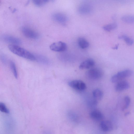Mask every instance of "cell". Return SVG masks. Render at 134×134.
<instances>
[{"instance_id":"9","label":"cell","mask_w":134,"mask_h":134,"mask_svg":"<svg viewBox=\"0 0 134 134\" xmlns=\"http://www.w3.org/2000/svg\"><path fill=\"white\" fill-rule=\"evenodd\" d=\"M95 64V62L93 60L89 58L81 62L79 65V68L81 69H89L93 66Z\"/></svg>"},{"instance_id":"6","label":"cell","mask_w":134,"mask_h":134,"mask_svg":"<svg viewBox=\"0 0 134 134\" xmlns=\"http://www.w3.org/2000/svg\"><path fill=\"white\" fill-rule=\"evenodd\" d=\"M50 49L53 51L62 52L65 51L67 48L66 44L62 41H58L52 44L50 46Z\"/></svg>"},{"instance_id":"23","label":"cell","mask_w":134,"mask_h":134,"mask_svg":"<svg viewBox=\"0 0 134 134\" xmlns=\"http://www.w3.org/2000/svg\"><path fill=\"white\" fill-rule=\"evenodd\" d=\"M0 59L2 62L4 63L6 62V59L4 55H2L0 56Z\"/></svg>"},{"instance_id":"3","label":"cell","mask_w":134,"mask_h":134,"mask_svg":"<svg viewBox=\"0 0 134 134\" xmlns=\"http://www.w3.org/2000/svg\"><path fill=\"white\" fill-rule=\"evenodd\" d=\"M103 74V71L100 69L94 68L87 71L86 73V76L91 80H97L100 78Z\"/></svg>"},{"instance_id":"24","label":"cell","mask_w":134,"mask_h":134,"mask_svg":"<svg viewBox=\"0 0 134 134\" xmlns=\"http://www.w3.org/2000/svg\"><path fill=\"white\" fill-rule=\"evenodd\" d=\"M118 45L116 46H115L113 48V49H117L118 48Z\"/></svg>"},{"instance_id":"8","label":"cell","mask_w":134,"mask_h":134,"mask_svg":"<svg viewBox=\"0 0 134 134\" xmlns=\"http://www.w3.org/2000/svg\"><path fill=\"white\" fill-rule=\"evenodd\" d=\"M2 38L4 41L11 43L12 44L18 45L21 44V42L19 38L11 36L4 35L2 36Z\"/></svg>"},{"instance_id":"7","label":"cell","mask_w":134,"mask_h":134,"mask_svg":"<svg viewBox=\"0 0 134 134\" xmlns=\"http://www.w3.org/2000/svg\"><path fill=\"white\" fill-rule=\"evenodd\" d=\"M92 10V6L90 4L86 3L81 4L78 8L79 13L82 14H88L90 13Z\"/></svg>"},{"instance_id":"10","label":"cell","mask_w":134,"mask_h":134,"mask_svg":"<svg viewBox=\"0 0 134 134\" xmlns=\"http://www.w3.org/2000/svg\"><path fill=\"white\" fill-rule=\"evenodd\" d=\"M130 87V84L127 81L125 80L121 81L116 84L115 89L116 91L119 92L128 89Z\"/></svg>"},{"instance_id":"16","label":"cell","mask_w":134,"mask_h":134,"mask_svg":"<svg viewBox=\"0 0 134 134\" xmlns=\"http://www.w3.org/2000/svg\"><path fill=\"white\" fill-rule=\"evenodd\" d=\"M122 20L124 22L127 23H132L134 22V18L133 15H126L122 16Z\"/></svg>"},{"instance_id":"14","label":"cell","mask_w":134,"mask_h":134,"mask_svg":"<svg viewBox=\"0 0 134 134\" xmlns=\"http://www.w3.org/2000/svg\"><path fill=\"white\" fill-rule=\"evenodd\" d=\"M92 94L94 99L97 102L101 99L103 95L102 91L98 89L94 90L93 91Z\"/></svg>"},{"instance_id":"18","label":"cell","mask_w":134,"mask_h":134,"mask_svg":"<svg viewBox=\"0 0 134 134\" xmlns=\"http://www.w3.org/2000/svg\"><path fill=\"white\" fill-rule=\"evenodd\" d=\"M119 38L124 40L126 43L129 45H132L133 43V40L132 39L125 35L120 36L119 37Z\"/></svg>"},{"instance_id":"13","label":"cell","mask_w":134,"mask_h":134,"mask_svg":"<svg viewBox=\"0 0 134 134\" xmlns=\"http://www.w3.org/2000/svg\"><path fill=\"white\" fill-rule=\"evenodd\" d=\"M90 117L96 121H99L102 120L103 117L102 113L98 110H94L90 113Z\"/></svg>"},{"instance_id":"5","label":"cell","mask_w":134,"mask_h":134,"mask_svg":"<svg viewBox=\"0 0 134 134\" xmlns=\"http://www.w3.org/2000/svg\"><path fill=\"white\" fill-rule=\"evenodd\" d=\"M21 31L23 35L27 38L35 39L39 37L38 34L29 27H24L22 28Z\"/></svg>"},{"instance_id":"22","label":"cell","mask_w":134,"mask_h":134,"mask_svg":"<svg viewBox=\"0 0 134 134\" xmlns=\"http://www.w3.org/2000/svg\"><path fill=\"white\" fill-rule=\"evenodd\" d=\"M130 97L126 96L124 98V104L122 108L123 110L127 109L129 106L130 103Z\"/></svg>"},{"instance_id":"20","label":"cell","mask_w":134,"mask_h":134,"mask_svg":"<svg viewBox=\"0 0 134 134\" xmlns=\"http://www.w3.org/2000/svg\"><path fill=\"white\" fill-rule=\"evenodd\" d=\"M10 66L15 77L17 79L18 77L17 72L15 63L11 61L10 63Z\"/></svg>"},{"instance_id":"19","label":"cell","mask_w":134,"mask_h":134,"mask_svg":"<svg viewBox=\"0 0 134 134\" xmlns=\"http://www.w3.org/2000/svg\"><path fill=\"white\" fill-rule=\"evenodd\" d=\"M34 4L37 7H41L44 5L49 1L47 0H34L32 1Z\"/></svg>"},{"instance_id":"4","label":"cell","mask_w":134,"mask_h":134,"mask_svg":"<svg viewBox=\"0 0 134 134\" xmlns=\"http://www.w3.org/2000/svg\"><path fill=\"white\" fill-rule=\"evenodd\" d=\"M68 85L73 89L79 91H83L86 87L85 83L79 80H74L70 81L68 83Z\"/></svg>"},{"instance_id":"17","label":"cell","mask_w":134,"mask_h":134,"mask_svg":"<svg viewBox=\"0 0 134 134\" xmlns=\"http://www.w3.org/2000/svg\"><path fill=\"white\" fill-rule=\"evenodd\" d=\"M117 24L115 23L110 24L104 26L103 29L107 31H110L115 29L117 27Z\"/></svg>"},{"instance_id":"15","label":"cell","mask_w":134,"mask_h":134,"mask_svg":"<svg viewBox=\"0 0 134 134\" xmlns=\"http://www.w3.org/2000/svg\"><path fill=\"white\" fill-rule=\"evenodd\" d=\"M78 43L79 46L82 49H85L89 46L88 42L84 38L79 37L78 40Z\"/></svg>"},{"instance_id":"11","label":"cell","mask_w":134,"mask_h":134,"mask_svg":"<svg viewBox=\"0 0 134 134\" xmlns=\"http://www.w3.org/2000/svg\"><path fill=\"white\" fill-rule=\"evenodd\" d=\"M100 126L101 129L104 132H108L113 129L112 124L108 121H102L100 122Z\"/></svg>"},{"instance_id":"12","label":"cell","mask_w":134,"mask_h":134,"mask_svg":"<svg viewBox=\"0 0 134 134\" xmlns=\"http://www.w3.org/2000/svg\"><path fill=\"white\" fill-rule=\"evenodd\" d=\"M53 19L58 23H64L67 20V17L64 14L61 13H57L54 14L53 16Z\"/></svg>"},{"instance_id":"21","label":"cell","mask_w":134,"mask_h":134,"mask_svg":"<svg viewBox=\"0 0 134 134\" xmlns=\"http://www.w3.org/2000/svg\"><path fill=\"white\" fill-rule=\"evenodd\" d=\"M0 111L3 113H9V111L5 105L2 102H0Z\"/></svg>"},{"instance_id":"2","label":"cell","mask_w":134,"mask_h":134,"mask_svg":"<svg viewBox=\"0 0 134 134\" xmlns=\"http://www.w3.org/2000/svg\"><path fill=\"white\" fill-rule=\"evenodd\" d=\"M132 73V71L130 69L119 71L112 77L111 81L113 83L118 82L125 78L130 76Z\"/></svg>"},{"instance_id":"1","label":"cell","mask_w":134,"mask_h":134,"mask_svg":"<svg viewBox=\"0 0 134 134\" xmlns=\"http://www.w3.org/2000/svg\"><path fill=\"white\" fill-rule=\"evenodd\" d=\"M8 48L12 52L18 56L32 61L36 60L34 55L18 45L10 44L8 46Z\"/></svg>"}]
</instances>
